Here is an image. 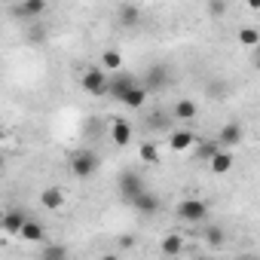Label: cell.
<instances>
[{"mask_svg":"<svg viewBox=\"0 0 260 260\" xmlns=\"http://www.w3.org/2000/svg\"><path fill=\"white\" fill-rule=\"evenodd\" d=\"M25 220H28V214H25L22 208H10V211H4V233H7V236H19V230H22Z\"/></svg>","mask_w":260,"mask_h":260,"instance_id":"5bb4252c","label":"cell"},{"mask_svg":"<svg viewBox=\"0 0 260 260\" xmlns=\"http://www.w3.org/2000/svg\"><path fill=\"white\" fill-rule=\"evenodd\" d=\"M248 7L251 10H260V0H248Z\"/></svg>","mask_w":260,"mask_h":260,"instance_id":"83f0119b","label":"cell"},{"mask_svg":"<svg viewBox=\"0 0 260 260\" xmlns=\"http://www.w3.org/2000/svg\"><path fill=\"white\" fill-rule=\"evenodd\" d=\"M242 135H245V128L239 122H226L220 132H217V144L220 147H239L242 144Z\"/></svg>","mask_w":260,"mask_h":260,"instance_id":"30bf717a","label":"cell"},{"mask_svg":"<svg viewBox=\"0 0 260 260\" xmlns=\"http://www.w3.org/2000/svg\"><path fill=\"white\" fill-rule=\"evenodd\" d=\"M80 83H83V89H86L89 95H95V98H101V95L107 92V77H104L101 68H89Z\"/></svg>","mask_w":260,"mask_h":260,"instance_id":"5b68a950","label":"cell"},{"mask_svg":"<svg viewBox=\"0 0 260 260\" xmlns=\"http://www.w3.org/2000/svg\"><path fill=\"white\" fill-rule=\"evenodd\" d=\"M147 95H150V92H147L141 83H135L132 89H125V92L119 95V104H122V107H128V110H141V107L147 104Z\"/></svg>","mask_w":260,"mask_h":260,"instance_id":"ba28073f","label":"cell"},{"mask_svg":"<svg viewBox=\"0 0 260 260\" xmlns=\"http://www.w3.org/2000/svg\"><path fill=\"white\" fill-rule=\"evenodd\" d=\"M172 116H178V119H193V116H196V101H190V98H181V101L175 104Z\"/></svg>","mask_w":260,"mask_h":260,"instance_id":"ac0fdd59","label":"cell"},{"mask_svg":"<svg viewBox=\"0 0 260 260\" xmlns=\"http://www.w3.org/2000/svg\"><path fill=\"white\" fill-rule=\"evenodd\" d=\"M40 257H43V260H55V257H68V245H46V248L40 251Z\"/></svg>","mask_w":260,"mask_h":260,"instance_id":"603a6c76","label":"cell"},{"mask_svg":"<svg viewBox=\"0 0 260 260\" xmlns=\"http://www.w3.org/2000/svg\"><path fill=\"white\" fill-rule=\"evenodd\" d=\"M208 162H211V172H214V175H226V172L236 166V156H233L230 150H214V153L208 156Z\"/></svg>","mask_w":260,"mask_h":260,"instance_id":"7c38bea8","label":"cell"},{"mask_svg":"<svg viewBox=\"0 0 260 260\" xmlns=\"http://www.w3.org/2000/svg\"><path fill=\"white\" fill-rule=\"evenodd\" d=\"M128 205H132L135 211H141V214H147V217H150V214H156V211H159V205H162V202H159V196H156L153 190H147V187H144L141 193H135V196H132V202H128Z\"/></svg>","mask_w":260,"mask_h":260,"instance_id":"277c9868","label":"cell"},{"mask_svg":"<svg viewBox=\"0 0 260 260\" xmlns=\"http://www.w3.org/2000/svg\"><path fill=\"white\" fill-rule=\"evenodd\" d=\"M0 162H4V159H0Z\"/></svg>","mask_w":260,"mask_h":260,"instance_id":"4dcf8cb0","label":"cell"},{"mask_svg":"<svg viewBox=\"0 0 260 260\" xmlns=\"http://www.w3.org/2000/svg\"><path fill=\"white\" fill-rule=\"evenodd\" d=\"M141 190H144V178H141L138 172H122V175H119V196H122L125 202H132V196L141 193Z\"/></svg>","mask_w":260,"mask_h":260,"instance_id":"8992f818","label":"cell"},{"mask_svg":"<svg viewBox=\"0 0 260 260\" xmlns=\"http://www.w3.org/2000/svg\"><path fill=\"white\" fill-rule=\"evenodd\" d=\"M68 166H71V175H74V178H83V181H86V178H92V175L101 169V156H98L95 150H77Z\"/></svg>","mask_w":260,"mask_h":260,"instance_id":"6da1fadb","label":"cell"},{"mask_svg":"<svg viewBox=\"0 0 260 260\" xmlns=\"http://www.w3.org/2000/svg\"><path fill=\"white\" fill-rule=\"evenodd\" d=\"M4 138H7V128H4V125H0V141H4Z\"/></svg>","mask_w":260,"mask_h":260,"instance_id":"f1b7e54d","label":"cell"},{"mask_svg":"<svg viewBox=\"0 0 260 260\" xmlns=\"http://www.w3.org/2000/svg\"><path fill=\"white\" fill-rule=\"evenodd\" d=\"M202 236H205V242H208V245H214V248H217V245H223V230H220V226H208Z\"/></svg>","mask_w":260,"mask_h":260,"instance_id":"cb8c5ba5","label":"cell"},{"mask_svg":"<svg viewBox=\"0 0 260 260\" xmlns=\"http://www.w3.org/2000/svg\"><path fill=\"white\" fill-rule=\"evenodd\" d=\"M43 13H46V0H19L10 7V16L19 22H37Z\"/></svg>","mask_w":260,"mask_h":260,"instance_id":"7a4b0ae2","label":"cell"},{"mask_svg":"<svg viewBox=\"0 0 260 260\" xmlns=\"http://www.w3.org/2000/svg\"><path fill=\"white\" fill-rule=\"evenodd\" d=\"M208 16H211V19L226 16V0H208Z\"/></svg>","mask_w":260,"mask_h":260,"instance_id":"d4e9b609","label":"cell"},{"mask_svg":"<svg viewBox=\"0 0 260 260\" xmlns=\"http://www.w3.org/2000/svg\"><path fill=\"white\" fill-rule=\"evenodd\" d=\"M214 150H220V144H217V141H205V144L199 147V153H202V159H208V156H211Z\"/></svg>","mask_w":260,"mask_h":260,"instance_id":"484cf974","label":"cell"},{"mask_svg":"<svg viewBox=\"0 0 260 260\" xmlns=\"http://www.w3.org/2000/svg\"><path fill=\"white\" fill-rule=\"evenodd\" d=\"M166 83H169V68H166V64H150L147 74H144V80H141V86H144L147 92H159Z\"/></svg>","mask_w":260,"mask_h":260,"instance_id":"52a82bcc","label":"cell"},{"mask_svg":"<svg viewBox=\"0 0 260 260\" xmlns=\"http://www.w3.org/2000/svg\"><path fill=\"white\" fill-rule=\"evenodd\" d=\"M110 138H113L116 147H125L128 141H132V125H128L125 119H113V125H110Z\"/></svg>","mask_w":260,"mask_h":260,"instance_id":"2e32d148","label":"cell"},{"mask_svg":"<svg viewBox=\"0 0 260 260\" xmlns=\"http://www.w3.org/2000/svg\"><path fill=\"white\" fill-rule=\"evenodd\" d=\"M101 64H104L107 71H119V68H122V55H119L116 49H107V52L101 55Z\"/></svg>","mask_w":260,"mask_h":260,"instance_id":"44dd1931","label":"cell"},{"mask_svg":"<svg viewBox=\"0 0 260 260\" xmlns=\"http://www.w3.org/2000/svg\"><path fill=\"white\" fill-rule=\"evenodd\" d=\"M175 211H178V217L187 220V223H202V220L208 217V202H205V199H184Z\"/></svg>","mask_w":260,"mask_h":260,"instance_id":"3957f363","label":"cell"},{"mask_svg":"<svg viewBox=\"0 0 260 260\" xmlns=\"http://www.w3.org/2000/svg\"><path fill=\"white\" fill-rule=\"evenodd\" d=\"M196 141H199V138L190 132V128H178V132H172V138H169V147L178 150V153H184V150H190Z\"/></svg>","mask_w":260,"mask_h":260,"instance_id":"9a60e30c","label":"cell"},{"mask_svg":"<svg viewBox=\"0 0 260 260\" xmlns=\"http://www.w3.org/2000/svg\"><path fill=\"white\" fill-rule=\"evenodd\" d=\"M116 22H119V28H138L141 25V10L135 4H122L116 10Z\"/></svg>","mask_w":260,"mask_h":260,"instance_id":"8fae6325","label":"cell"},{"mask_svg":"<svg viewBox=\"0 0 260 260\" xmlns=\"http://www.w3.org/2000/svg\"><path fill=\"white\" fill-rule=\"evenodd\" d=\"M40 205H43L46 211L64 208V190H61V187H46V190L40 193Z\"/></svg>","mask_w":260,"mask_h":260,"instance_id":"4fadbf2b","label":"cell"},{"mask_svg":"<svg viewBox=\"0 0 260 260\" xmlns=\"http://www.w3.org/2000/svg\"><path fill=\"white\" fill-rule=\"evenodd\" d=\"M138 156H141L147 166H156V162H159V150H156L153 144H141V147H138Z\"/></svg>","mask_w":260,"mask_h":260,"instance_id":"7402d4cb","label":"cell"},{"mask_svg":"<svg viewBox=\"0 0 260 260\" xmlns=\"http://www.w3.org/2000/svg\"><path fill=\"white\" fill-rule=\"evenodd\" d=\"M0 233H4V211H0Z\"/></svg>","mask_w":260,"mask_h":260,"instance_id":"f546056e","label":"cell"},{"mask_svg":"<svg viewBox=\"0 0 260 260\" xmlns=\"http://www.w3.org/2000/svg\"><path fill=\"white\" fill-rule=\"evenodd\" d=\"M28 37H31V43H43L46 40V28H31Z\"/></svg>","mask_w":260,"mask_h":260,"instance_id":"4316f807","label":"cell"},{"mask_svg":"<svg viewBox=\"0 0 260 260\" xmlns=\"http://www.w3.org/2000/svg\"><path fill=\"white\" fill-rule=\"evenodd\" d=\"M135 83H138V80H135L132 74H125V71H116V74L107 80V92H104V95H110V98H116V101H119V95H122L125 89H132Z\"/></svg>","mask_w":260,"mask_h":260,"instance_id":"9c48e42d","label":"cell"},{"mask_svg":"<svg viewBox=\"0 0 260 260\" xmlns=\"http://www.w3.org/2000/svg\"><path fill=\"white\" fill-rule=\"evenodd\" d=\"M236 40H239L242 46H248V49H254V46L260 43V34H257V28H242Z\"/></svg>","mask_w":260,"mask_h":260,"instance_id":"ffe728a7","label":"cell"},{"mask_svg":"<svg viewBox=\"0 0 260 260\" xmlns=\"http://www.w3.org/2000/svg\"><path fill=\"white\" fill-rule=\"evenodd\" d=\"M159 251H162V254H169V257H175V254H181V251H184V239H181V236H169V239H162Z\"/></svg>","mask_w":260,"mask_h":260,"instance_id":"d6986e66","label":"cell"},{"mask_svg":"<svg viewBox=\"0 0 260 260\" xmlns=\"http://www.w3.org/2000/svg\"><path fill=\"white\" fill-rule=\"evenodd\" d=\"M19 236H22L25 242H43L46 226H43L40 220H25V223H22V230H19Z\"/></svg>","mask_w":260,"mask_h":260,"instance_id":"e0dca14e","label":"cell"}]
</instances>
